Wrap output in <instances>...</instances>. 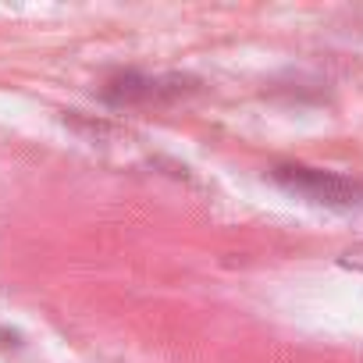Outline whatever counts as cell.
I'll return each instance as SVG.
<instances>
[{
  "mask_svg": "<svg viewBox=\"0 0 363 363\" xmlns=\"http://www.w3.org/2000/svg\"><path fill=\"white\" fill-rule=\"evenodd\" d=\"M278 182L285 189L313 200V203H328V207H352L356 203V186H349L345 178L338 174H320V171H310V167H281L278 171Z\"/></svg>",
  "mask_w": 363,
  "mask_h": 363,
  "instance_id": "6da1fadb",
  "label": "cell"
},
{
  "mask_svg": "<svg viewBox=\"0 0 363 363\" xmlns=\"http://www.w3.org/2000/svg\"><path fill=\"white\" fill-rule=\"evenodd\" d=\"M338 264H342L345 271H356V274H363V242H359V246H352V250H345V253L338 257Z\"/></svg>",
  "mask_w": 363,
  "mask_h": 363,
  "instance_id": "7a4b0ae2",
  "label": "cell"
}]
</instances>
